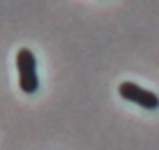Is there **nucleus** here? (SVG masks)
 <instances>
[{
	"mask_svg": "<svg viewBox=\"0 0 159 150\" xmlns=\"http://www.w3.org/2000/svg\"><path fill=\"white\" fill-rule=\"evenodd\" d=\"M16 68H18V87L23 93H37L39 89V73H37V57L30 48H20L16 52Z\"/></svg>",
	"mask_w": 159,
	"mask_h": 150,
	"instance_id": "obj_1",
	"label": "nucleus"
},
{
	"mask_svg": "<svg viewBox=\"0 0 159 150\" xmlns=\"http://www.w3.org/2000/svg\"><path fill=\"white\" fill-rule=\"evenodd\" d=\"M118 93H120L123 100H129V102L139 105L143 109H157L159 107V96L139 87V84H134V82H123L118 87Z\"/></svg>",
	"mask_w": 159,
	"mask_h": 150,
	"instance_id": "obj_2",
	"label": "nucleus"
}]
</instances>
